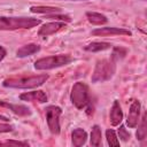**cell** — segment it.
<instances>
[{
	"label": "cell",
	"mask_w": 147,
	"mask_h": 147,
	"mask_svg": "<svg viewBox=\"0 0 147 147\" xmlns=\"http://www.w3.org/2000/svg\"><path fill=\"white\" fill-rule=\"evenodd\" d=\"M41 23V20L25 16H0V30L13 31L18 29H32Z\"/></svg>",
	"instance_id": "6da1fadb"
},
{
	"label": "cell",
	"mask_w": 147,
	"mask_h": 147,
	"mask_svg": "<svg viewBox=\"0 0 147 147\" xmlns=\"http://www.w3.org/2000/svg\"><path fill=\"white\" fill-rule=\"evenodd\" d=\"M48 79V75H36V76H23V77H10L2 82L5 87L10 88H34L41 86Z\"/></svg>",
	"instance_id": "7a4b0ae2"
},
{
	"label": "cell",
	"mask_w": 147,
	"mask_h": 147,
	"mask_svg": "<svg viewBox=\"0 0 147 147\" xmlns=\"http://www.w3.org/2000/svg\"><path fill=\"white\" fill-rule=\"evenodd\" d=\"M116 72V60L111 56L109 59L99 60L95 64L94 71L92 74V83H103L109 80Z\"/></svg>",
	"instance_id": "3957f363"
},
{
	"label": "cell",
	"mask_w": 147,
	"mask_h": 147,
	"mask_svg": "<svg viewBox=\"0 0 147 147\" xmlns=\"http://www.w3.org/2000/svg\"><path fill=\"white\" fill-rule=\"evenodd\" d=\"M72 61H74V59L67 54L52 55V56H46V57H41V59L37 60L34 62V68L37 70H51V69L67 65V64L71 63Z\"/></svg>",
	"instance_id": "277c9868"
},
{
	"label": "cell",
	"mask_w": 147,
	"mask_h": 147,
	"mask_svg": "<svg viewBox=\"0 0 147 147\" xmlns=\"http://www.w3.org/2000/svg\"><path fill=\"white\" fill-rule=\"evenodd\" d=\"M70 100L72 105L78 109H84L88 107L91 103V99H90V92L87 85L83 82L75 83L71 88Z\"/></svg>",
	"instance_id": "5b68a950"
},
{
	"label": "cell",
	"mask_w": 147,
	"mask_h": 147,
	"mask_svg": "<svg viewBox=\"0 0 147 147\" xmlns=\"http://www.w3.org/2000/svg\"><path fill=\"white\" fill-rule=\"evenodd\" d=\"M45 114L49 131L53 134H59L61 131L60 116L62 114V109L59 106H48L45 108Z\"/></svg>",
	"instance_id": "8992f818"
},
{
	"label": "cell",
	"mask_w": 147,
	"mask_h": 147,
	"mask_svg": "<svg viewBox=\"0 0 147 147\" xmlns=\"http://www.w3.org/2000/svg\"><path fill=\"white\" fill-rule=\"evenodd\" d=\"M93 36H131V31L124 28H115V26H105L98 28L92 31Z\"/></svg>",
	"instance_id": "52a82bcc"
},
{
	"label": "cell",
	"mask_w": 147,
	"mask_h": 147,
	"mask_svg": "<svg viewBox=\"0 0 147 147\" xmlns=\"http://www.w3.org/2000/svg\"><path fill=\"white\" fill-rule=\"evenodd\" d=\"M65 28V23L64 22H60V21H56V22H49V23H46L44 24L39 31H38V36L39 37H42V38H46L51 34H54L55 32H59L61 31L62 29Z\"/></svg>",
	"instance_id": "ba28073f"
},
{
	"label": "cell",
	"mask_w": 147,
	"mask_h": 147,
	"mask_svg": "<svg viewBox=\"0 0 147 147\" xmlns=\"http://www.w3.org/2000/svg\"><path fill=\"white\" fill-rule=\"evenodd\" d=\"M140 109H141L140 102L138 100H133L130 106V110H129V115H127V119H126L129 127L133 129L138 125L139 118H140Z\"/></svg>",
	"instance_id": "9c48e42d"
},
{
	"label": "cell",
	"mask_w": 147,
	"mask_h": 147,
	"mask_svg": "<svg viewBox=\"0 0 147 147\" xmlns=\"http://www.w3.org/2000/svg\"><path fill=\"white\" fill-rule=\"evenodd\" d=\"M123 119V110H122V107L119 105V102L117 100L114 101L111 108H110V113H109V121H110V124L113 126H117L121 124Z\"/></svg>",
	"instance_id": "30bf717a"
},
{
	"label": "cell",
	"mask_w": 147,
	"mask_h": 147,
	"mask_svg": "<svg viewBox=\"0 0 147 147\" xmlns=\"http://www.w3.org/2000/svg\"><path fill=\"white\" fill-rule=\"evenodd\" d=\"M20 100L22 101H37L39 103H44L47 101V95L42 91H31V92H25L20 95Z\"/></svg>",
	"instance_id": "8fae6325"
},
{
	"label": "cell",
	"mask_w": 147,
	"mask_h": 147,
	"mask_svg": "<svg viewBox=\"0 0 147 147\" xmlns=\"http://www.w3.org/2000/svg\"><path fill=\"white\" fill-rule=\"evenodd\" d=\"M0 106L8 108V109L11 110L14 114L20 115V116L31 115L30 108H28L26 106H23V105H15V103H9V102H7V101H1V100H0Z\"/></svg>",
	"instance_id": "7c38bea8"
},
{
	"label": "cell",
	"mask_w": 147,
	"mask_h": 147,
	"mask_svg": "<svg viewBox=\"0 0 147 147\" xmlns=\"http://www.w3.org/2000/svg\"><path fill=\"white\" fill-rule=\"evenodd\" d=\"M40 51V46L37 44H28L22 46L16 51V56L17 57H26L30 55H33Z\"/></svg>",
	"instance_id": "4fadbf2b"
},
{
	"label": "cell",
	"mask_w": 147,
	"mask_h": 147,
	"mask_svg": "<svg viewBox=\"0 0 147 147\" xmlns=\"http://www.w3.org/2000/svg\"><path fill=\"white\" fill-rule=\"evenodd\" d=\"M71 140H72V145L75 147L83 146L86 142V140H87V133H86V131L83 130V129H79V127L76 129V130H74L72 133H71Z\"/></svg>",
	"instance_id": "5bb4252c"
},
{
	"label": "cell",
	"mask_w": 147,
	"mask_h": 147,
	"mask_svg": "<svg viewBox=\"0 0 147 147\" xmlns=\"http://www.w3.org/2000/svg\"><path fill=\"white\" fill-rule=\"evenodd\" d=\"M86 17H87L90 23L95 24V25H101V24H105L108 22V18L103 14L96 13V11H87Z\"/></svg>",
	"instance_id": "9a60e30c"
},
{
	"label": "cell",
	"mask_w": 147,
	"mask_h": 147,
	"mask_svg": "<svg viewBox=\"0 0 147 147\" xmlns=\"http://www.w3.org/2000/svg\"><path fill=\"white\" fill-rule=\"evenodd\" d=\"M111 48V44L106 42V41H93L88 45L85 46V51L87 52H101V51H106V49H110Z\"/></svg>",
	"instance_id": "2e32d148"
},
{
	"label": "cell",
	"mask_w": 147,
	"mask_h": 147,
	"mask_svg": "<svg viewBox=\"0 0 147 147\" xmlns=\"http://www.w3.org/2000/svg\"><path fill=\"white\" fill-rule=\"evenodd\" d=\"M31 13H37V14H45V15H49V14H57L61 13L60 8L56 7H45V6H32L30 8Z\"/></svg>",
	"instance_id": "e0dca14e"
},
{
	"label": "cell",
	"mask_w": 147,
	"mask_h": 147,
	"mask_svg": "<svg viewBox=\"0 0 147 147\" xmlns=\"http://www.w3.org/2000/svg\"><path fill=\"white\" fill-rule=\"evenodd\" d=\"M101 129L99 125H93L92 126V131H91V145L92 146H100L101 145Z\"/></svg>",
	"instance_id": "ac0fdd59"
},
{
	"label": "cell",
	"mask_w": 147,
	"mask_h": 147,
	"mask_svg": "<svg viewBox=\"0 0 147 147\" xmlns=\"http://www.w3.org/2000/svg\"><path fill=\"white\" fill-rule=\"evenodd\" d=\"M139 124V123H138ZM137 136V139L138 140H144L147 136V125H146V114H142V117H141V122L138 126V131L136 133Z\"/></svg>",
	"instance_id": "d6986e66"
},
{
	"label": "cell",
	"mask_w": 147,
	"mask_h": 147,
	"mask_svg": "<svg viewBox=\"0 0 147 147\" xmlns=\"http://www.w3.org/2000/svg\"><path fill=\"white\" fill-rule=\"evenodd\" d=\"M106 138H107V141L110 146H119V140L116 136V132L111 129H108L106 131Z\"/></svg>",
	"instance_id": "ffe728a7"
},
{
	"label": "cell",
	"mask_w": 147,
	"mask_h": 147,
	"mask_svg": "<svg viewBox=\"0 0 147 147\" xmlns=\"http://www.w3.org/2000/svg\"><path fill=\"white\" fill-rule=\"evenodd\" d=\"M125 55H126V49L121 48V47H114V48H113L111 57H113V59H115L116 61H117V60H119V59H123Z\"/></svg>",
	"instance_id": "44dd1931"
},
{
	"label": "cell",
	"mask_w": 147,
	"mask_h": 147,
	"mask_svg": "<svg viewBox=\"0 0 147 147\" xmlns=\"http://www.w3.org/2000/svg\"><path fill=\"white\" fill-rule=\"evenodd\" d=\"M118 137L123 140V141H127L130 139V132L125 129L124 125H121L118 129Z\"/></svg>",
	"instance_id": "7402d4cb"
},
{
	"label": "cell",
	"mask_w": 147,
	"mask_h": 147,
	"mask_svg": "<svg viewBox=\"0 0 147 147\" xmlns=\"http://www.w3.org/2000/svg\"><path fill=\"white\" fill-rule=\"evenodd\" d=\"M2 145H14V146H29L28 142L25 141H18V140H6V141H0V146Z\"/></svg>",
	"instance_id": "603a6c76"
},
{
	"label": "cell",
	"mask_w": 147,
	"mask_h": 147,
	"mask_svg": "<svg viewBox=\"0 0 147 147\" xmlns=\"http://www.w3.org/2000/svg\"><path fill=\"white\" fill-rule=\"evenodd\" d=\"M14 130V126L10 124H6V123H1L0 124V133L3 132H11Z\"/></svg>",
	"instance_id": "cb8c5ba5"
},
{
	"label": "cell",
	"mask_w": 147,
	"mask_h": 147,
	"mask_svg": "<svg viewBox=\"0 0 147 147\" xmlns=\"http://www.w3.org/2000/svg\"><path fill=\"white\" fill-rule=\"evenodd\" d=\"M6 55H7V51L2 46H0V62L6 57Z\"/></svg>",
	"instance_id": "d4e9b609"
},
{
	"label": "cell",
	"mask_w": 147,
	"mask_h": 147,
	"mask_svg": "<svg viewBox=\"0 0 147 147\" xmlns=\"http://www.w3.org/2000/svg\"><path fill=\"white\" fill-rule=\"evenodd\" d=\"M0 119H1V121H5V122H7V121H8V119H7L5 116H0Z\"/></svg>",
	"instance_id": "484cf974"
},
{
	"label": "cell",
	"mask_w": 147,
	"mask_h": 147,
	"mask_svg": "<svg viewBox=\"0 0 147 147\" xmlns=\"http://www.w3.org/2000/svg\"><path fill=\"white\" fill-rule=\"evenodd\" d=\"M69 1H86V0H69Z\"/></svg>",
	"instance_id": "4316f807"
},
{
	"label": "cell",
	"mask_w": 147,
	"mask_h": 147,
	"mask_svg": "<svg viewBox=\"0 0 147 147\" xmlns=\"http://www.w3.org/2000/svg\"><path fill=\"white\" fill-rule=\"evenodd\" d=\"M144 1H145V0H144Z\"/></svg>",
	"instance_id": "83f0119b"
}]
</instances>
